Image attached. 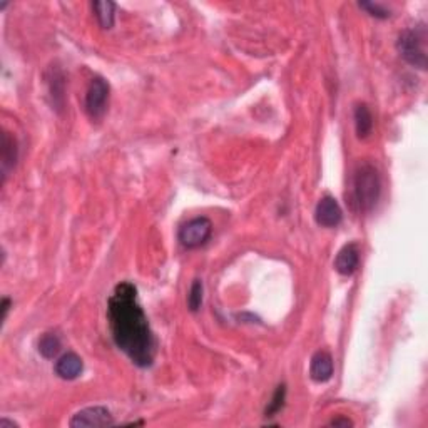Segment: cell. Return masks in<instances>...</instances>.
Instances as JSON below:
<instances>
[{
  "label": "cell",
  "instance_id": "obj_9",
  "mask_svg": "<svg viewBox=\"0 0 428 428\" xmlns=\"http://www.w3.org/2000/svg\"><path fill=\"white\" fill-rule=\"evenodd\" d=\"M310 376L316 383H327L333 376V358L328 352H316L310 363Z\"/></svg>",
  "mask_w": 428,
  "mask_h": 428
},
{
  "label": "cell",
  "instance_id": "obj_1",
  "mask_svg": "<svg viewBox=\"0 0 428 428\" xmlns=\"http://www.w3.org/2000/svg\"><path fill=\"white\" fill-rule=\"evenodd\" d=\"M107 318L115 346L139 368H149L156 357V338L129 281L115 286L107 301Z\"/></svg>",
  "mask_w": 428,
  "mask_h": 428
},
{
  "label": "cell",
  "instance_id": "obj_14",
  "mask_svg": "<svg viewBox=\"0 0 428 428\" xmlns=\"http://www.w3.org/2000/svg\"><path fill=\"white\" fill-rule=\"evenodd\" d=\"M62 348L61 338H59L55 333H44L38 340V353L47 359H52L59 355Z\"/></svg>",
  "mask_w": 428,
  "mask_h": 428
},
{
  "label": "cell",
  "instance_id": "obj_13",
  "mask_svg": "<svg viewBox=\"0 0 428 428\" xmlns=\"http://www.w3.org/2000/svg\"><path fill=\"white\" fill-rule=\"evenodd\" d=\"M94 15L102 29H113L115 20V3L114 2H94L92 3Z\"/></svg>",
  "mask_w": 428,
  "mask_h": 428
},
{
  "label": "cell",
  "instance_id": "obj_7",
  "mask_svg": "<svg viewBox=\"0 0 428 428\" xmlns=\"http://www.w3.org/2000/svg\"><path fill=\"white\" fill-rule=\"evenodd\" d=\"M315 220L321 228H336L343 221V211L333 196H323L315 209Z\"/></svg>",
  "mask_w": 428,
  "mask_h": 428
},
{
  "label": "cell",
  "instance_id": "obj_3",
  "mask_svg": "<svg viewBox=\"0 0 428 428\" xmlns=\"http://www.w3.org/2000/svg\"><path fill=\"white\" fill-rule=\"evenodd\" d=\"M397 50L400 57L412 67L425 71L427 69V29L425 25L405 29L398 36Z\"/></svg>",
  "mask_w": 428,
  "mask_h": 428
},
{
  "label": "cell",
  "instance_id": "obj_16",
  "mask_svg": "<svg viewBox=\"0 0 428 428\" xmlns=\"http://www.w3.org/2000/svg\"><path fill=\"white\" fill-rule=\"evenodd\" d=\"M203 298H204V285L201 280H194L191 285L190 294H187V308L192 313H198L203 306Z\"/></svg>",
  "mask_w": 428,
  "mask_h": 428
},
{
  "label": "cell",
  "instance_id": "obj_5",
  "mask_svg": "<svg viewBox=\"0 0 428 428\" xmlns=\"http://www.w3.org/2000/svg\"><path fill=\"white\" fill-rule=\"evenodd\" d=\"M109 102V84L102 77H94L85 92V113L92 121L104 117Z\"/></svg>",
  "mask_w": 428,
  "mask_h": 428
},
{
  "label": "cell",
  "instance_id": "obj_21",
  "mask_svg": "<svg viewBox=\"0 0 428 428\" xmlns=\"http://www.w3.org/2000/svg\"><path fill=\"white\" fill-rule=\"evenodd\" d=\"M0 428H19V425H17L15 422L8 420V418H2V420H0Z\"/></svg>",
  "mask_w": 428,
  "mask_h": 428
},
{
  "label": "cell",
  "instance_id": "obj_8",
  "mask_svg": "<svg viewBox=\"0 0 428 428\" xmlns=\"http://www.w3.org/2000/svg\"><path fill=\"white\" fill-rule=\"evenodd\" d=\"M359 264V248L355 243L345 245L335 258V269L341 276H352Z\"/></svg>",
  "mask_w": 428,
  "mask_h": 428
},
{
  "label": "cell",
  "instance_id": "obj_15",
  "mask_svg": "<svg viewBox=\"0 0 428 428\" xmlns=\"http://www.w3.org/2000/svg\"><path fill=\"white\" fill-rule=\"evenodd\" d=\"M49 89H50V96H52L54 99V106L55 109L61 110L64 107V97H66V94H64V76L61 71L54 72L52 79L49 80Z\"/></svg>",
  "mask_w": 428,
  "mask_h": 428
},
{
  "label": "cell",
  "instance_id": "obj_19",
  "mask_svg": "<svg viewBox=\"0 0 428 428\" xmlns=\"http://www.w3.org/2000/svg\"><path fill=\"white\" fill-rule=\"evenodd\" d=\"M329 425L331 427H353V422L350 420V418L338 417V418H333V420L329 422Z\"/></svg>",
  "mask_w": 428,
  "mask_h": 428
},
{
  "label": "cell",
  "instance_id": "obj_6",
  "mask_svg": "<svg viewBox=\"0 0 428 428\" xmlns=\"http://www.w3.org/2000/svg\"><path fill=\"white\" fill-rule=\"evenodd\" d=\"M69 425L72 428H99L113 427L114 417L106 406H87V408L77 412L71 418Z\"/></svg>",
  "mask_w": 428,
  "mask_h": 428
},
{
  "label": "cell",
  "instance_id": "obj_10",
  "mask_svg": "<svg viewBox=\"0 0 428 428\" xmlns=\"http://www.w3.org/2000/svg\"><path fill=\"white\" fill-rule=\"evenodd\" d=\"M84 370L83 358L77 353H66L55 362V373L62 380H76L79 378Z\"/></svg>",
  "mask_w": 428,
  "mask_h": 428
},
{
  "label": "cell",
  "instance_id": "obj_12",
  "mask_svg": "<svg viewBox=\"0 0 428 428\" xmlns=\"http://www.w3.org/2000/svg\"><path fill=\"white\" fill-rule=\"evenodd\" d=\"M355 131L358 139H366L373 131V115L366 104H357L355 107Z\"/></svg>",
  "mask_w": 428,
  "mask_h": 428
},
{
  "label": "cell",
  "instance_id": "obj_17",
  "mask_svg": "<svg viewBox=\"0 0 428 428\" xmlns=\"http://www.w3.org/2000/svg\"><path fill=\"white\" fill-rule=\"evenodd\" d=\"M285 400H286V385H280V387L276 388L271 401L268 404L266 410H264V415H266V417H275L276 413H280L285 406Z\"/></svg>",
  "mask_w": 428,
  "mask_h": 428
},
{
  "label": "cell",
  "instance_id": "obj_2",
  "mask_svg": "<svg viewBox=\"0 0 428 428\" xmlns=\"http://www.w3.org/2000/svg\"><path fill=\"white\" fill-rule=\"evenodd\" d=\"M382 194L378 169L370 162L358 164L352 179V203L358 213H370Z\"/></svg>",
  "mask_w": 428,
  "mask_h": 428
},
{
  "label": "cell",
  "instance_id": "obj_18",
  "mask_svg": "<svg viewBox=\"0 0 428 428\" xmlns=\"http://www.w3.org/2000/svg\"><path fill=\"white\" fill-rule=\"evenodd\" d=\"M359 7L365 8L368 14H370L371 17H376V19H388V17H390V12H388L383 6H380V3L359 2Z\"/></svg>",
  "mask_w": 428,
  "mask_h": 428
},
{
  "label": "cell",
  "instance_id": "obj_11",
  "mask_svg": "<svg viewBox=\"0 0 428 428\" xmlns=\"http://www.w3.org/2000/svg\"><path fill=\"white\" fill-rule=\"evenodd\" d=\"M17 159H19V145L14 136L6 131L2 134V183L7 181L8 173L15 168Z\"/></svg>",
  "mask_w": 428,
  "mask_h": 428
},
{
  "label": "cell",
  "instance_id": "obj_4",
  "mask_svg": "<svg viewBox=\"0 0 428 428\" xmlns=\"http://www.w3.org/2000/svg\"><path fill=\"white\" fill-rule=\"evenodd\" d=\"M211 234H213V222L209 221L208 217L199 216L184 222L178 231V239L184 248H187V250H196V248L206 245L209 238H211Z\"/></svg>",
  "mask_w": 428,
  "mask_h": 428
},
{
  "label": "cell",
  "instance_id": "obj_20",
  "mask_svg": "<svg viewBox=\"0 0 428 428\" xmlns=\"http://www.w3.org/2000/svg\"><path fill=\"white\" fill-rule=\"evenodd\" d=\"M10 305H12L10 298H3V299H2V320H6V318H7L8 310H10Z\"/></svg>",
  "mask_w": 428,
  "mask_h": 428
}]
</instances>
